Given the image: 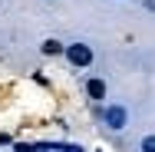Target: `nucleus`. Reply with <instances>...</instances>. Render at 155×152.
<instances>
[{
  "label": "nucleus",
  "instance_id": "obj_2",
  "mask_svg": "<svg viewBox=\"0 0 155 152\" xmlns=\"http://www.w3.org/2000/svg\"><path fill=\"white\" fill-rule=\"evenodd\" d=\"M106 122H109L112 129H122V126H125V109H119V106H109V109H106Z\"/></svg>",
  "mask_w": 155,
  "mask_h": 152
},
{
  "label": "nucleus",
  "instance_id": "obj_1",
  "mask_svg": "<svg viewBox=\"0 0 155 152\" xmlns=\"http://www.w3.org/2000/svg\"><path fill=\"white\" fill-rule=\"evenodd\" d=\"M66 56L73 66H89L93 60V53H89V46H83V43H76V46H66Z\"/></svg>",
  "mask_w": 155,
  "mask_h": 152
},
{
  "label": "nucleus",
  "instance_id": "obj_4",
  "mask_svg": "<svg viewBox=\"0 0 155 152\" xmlns=\"http://www.w3.org/2000/svg\"><path fill=\"white\" fill-rule=\"evenodd\" d=\"M60 53H63L60 40H46V43H43V56H60Z\"/></svg>",
  "mask_w": 155,
  "mask_h": 152
},
{
  "label": "nucleus",
  "instance_id": "obj_6",
  "mask_svg": "<svg viewBox=\"0 0 155 152\" xmlns=\"http://www.w3.org/2000/svg\"><path fill=\"white\" fill-rule=\"evenodd\" d=\"M17 152H33V149H27V146H17Z\"/></svg>",
  "mask_w": 155,
  "mask_h": 152
},
{
  "label": "nucleus",
  "instance_id": "obj_3",
  "mask_svg": "<svg viewBox=\"0 0 155 152\" xmlns=\"http://www.w3.org/2000/svg\"><path fill=\"white\" fill-rule=\"evenodd\" d=\"M86 90H89L93 99H102V96H106V83H102V79H89V86H86Z\"/></svg>",
  "mask_w": 155,
  "mask_h": 152
},
{
  "label": "nucleus",
  "instance_id": "obj_5",
  "mask_svg": "<svg viewBox=\"0 0 155 152\" xmlns=\"http://www.w3.org/2000/svg\"><path fill=\"white\" fill-rule=\"evenodd\" d=\"M142 152H155V136H149V139H142Z\"/></svg>",
  "mask_w": 155,
  "mask_h": 152
}]
</instances>
